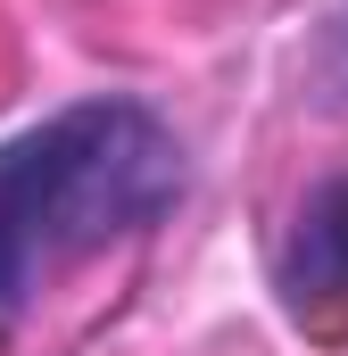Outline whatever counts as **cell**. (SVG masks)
<instances>
[{
	"instance_id": "cell-3",
	"label": "cell",
	"mask_w": 348,
	"mask_h": 356,
	"mask_svg": "<svg viewBox=\"0 0 348 356\" xmlns=\"http://www.w3.org/2000/svg\"><path fill=\"white\" fill-rule=\"evenodd\" d=\"M340 50H348V17H340Z\"/></svg>"
},
{
	"instance_id": "cell-2",
	"label": "cell",
	"mask_w": 348,
	"mask_h": 356,
	"mask_svg": "<svg viewBox=\"0 0 348 356\" xmlns=\"http://www.w3.org/2000/svg\"><path fill=\"white\" fill-rule=\"evenodd\" d=\"M282 298L299 315H332L348 307V175L315 182L290 216V241H282Z\"/></svg>"
},
{
	"instance_id": "cell-1",
	"label": "cell",
	"mask_w": 348,
	"mask_h": 356,
	"mask_svg": "<svg viewBox=\"0 0 348 356\" xmlns=\"http://www.w3.org/2000/svg\"><path fill=\"white\" fill-rule=\"evenodd\" d=\"M182 199V141L141 99H84L0 141V315L33 307L50 273L158 224Z\"/></svg>"
}]
</instances>
